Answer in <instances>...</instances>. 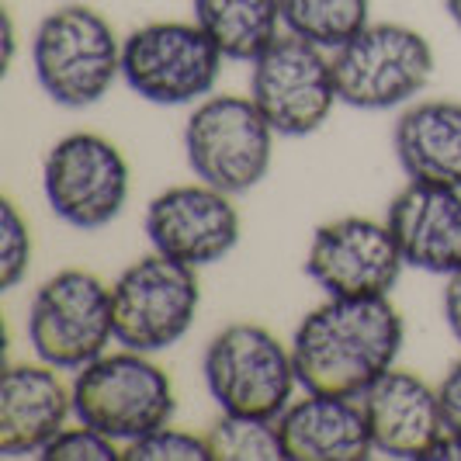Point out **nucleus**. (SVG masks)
Masks as SVG:
<instances>
[{"label":"nucleus","mask_w":461,"mask_h":461,"mask_svg":"<svg viewBox=\"0 0 461 461\" xmlns=\"http://www.w3.org/2000/svg\"><path fill=\"white\" fill-rule=\"evenodd\" d=\"M406 320L389 299H323L299 320L292 354L305 393L357 395L399 365Z\"/></svg>","instance_id":"obj_1"},{"label":"nucleus","mask_w":461,"mask_h":461,"mask_svg":"<svg viewBox=\"0 0 461 461\" xmlns=\"http://www.w3.org/2000/svg\"><path fill=\"white\" fill-rule=\"evenodd\" d=\"M122 39L91 4L46 11L28 39V67L39 91L63 112H87L122 84Z\"/></svg>","instance_id":"obj_2"},{"label":"nucleus","mask_w":461,"mask_h":461,"mask_svg":"<svg viewBox=\"0 0 461 461\" xmlns=\"http://www.w3.org/2000/svg\"><path fill=\"white\" fill-rule=\"evenodd\" d=\"M69 378L77 420L108 434L122 451L177 416V385L157 354L115 344Z\"/></svg>","instance_id":"obj_3"},{"label":"nucleus","mask_w":461,"mask_h":461,"mask_svg":"<svg viewBox=\"0 0 461 461\" xmlns=\"http://www.w3.org/2000/svg\"><path fill=\"white\" fill-rule=\"evenodd\" d=\"M24 340L32 357L67 375L91 365L118 344L112 281L87 267H63L39 281L24 312Z\"/></svg>","instance_id":"obj_4"},{"label":"nucleus","mask_w":461,"mask_h":461,"mask_svg":"<svg viewBox=\"0 0 461 461\" xmlns=\"http://www.w3.org/2000/svg\"><path fill=\"white\" fill-rule=\"evenodd\" d=\"M202 382L219 413L277 416L302 393L292 340H281L264 323L222 326L202 354Z\"/></svg>","instance_id":"obj_5"},{"label":"nucleus","mask_w":461,"mask_h":461,"mask_svg":"<svg viewBox=\"0 0 461 461\" xmlns=\"http://www.w3.org/2000/svg\"><path fill=\"white\" fill-rule=\"evenodd\" d=\"M181 149L191 177L240 198L271 177L277 132L250 94L215 91L187 112Z\"/></svg>","instance_id":"obj_6"},{"label":"nucleus","mask_w":461,"mask_h":461,"mask_svg":"<svg viewBox=\"0 0 461 461\" xmlns=\"http://www.w3.org/2000/svg\"><path fill=\"white\" fill-rule=\"evenodd\" d=\"M226 63L194 18H157L122 39V84L157 108H194L219 91Z\"/></svg>","instance_id":"obj_7"},{"label":"nucleus","mask_w":461,"mask_h":461,"mask_svg":"<svg viewBox=\"0 0 461 461\" xmlns=\"http://www.w3.org/2000/svg\"><path fill=\"white\" fill-rule=\"evenodd\" d=\"M42 198L49 212L77 232L115 226L132 198V167L115 139L73 129L42 157Z\"/></svg>","instance_id":"obj_8"},{"label":"nucleus","mask_w":461,"mask_h":461,"mask_svg":"<svg viewBox=\"0 0 461 461\" xmlns=\"http://www.w3.org/2000/svg\"><path fill=\"white\" fill-rule=\"evenodd\" d=\"M438 52L430 39L402 22H371L333 52L340 104L354 112H402L430 87Z\"/></svg>","instance_id":"obj_9"},{"label":"nucleus","mask_w":461,"mask_h":461,"mask_svg":"<svg viewBox=\"0 0 461 461\" xmlns=\"http://www.w3.org/2000/svg\"><path fill=\"white\" fill-rule=\"evenodd\" d=\"M202 271L149 254L125 264L112 281L115 340L142 354H167L185 340L202 312Z\"/></svg>","instance_id":"obj_10"},{"label":"nucleus","mask_w":461,"mask_h":461,"mask_svg":"<svg viewBox=\"0 0 461 461\" xmlns=\"http://www.w3.org/2000/svg\"><path fill=\"white\" fill-rule=\"evenodd\" d=\"M247 94L277 139L316 136L340 104L333 52L285 32L250 63Z\"/></svg>","instance_id":"obj_11"},{"label":"nucleus","mask_w":461,"mask_h":461,"mask_svg":"<svg viewBox=\"0 0 461 461\" xmlns=\"http://www.w3.org/2000/svg\"><path fill=\"white\" fill-rule=\"evenodd\" d=\"M302 271L323 299H389L406 260L385 215H337L312 230Z\"/></svg>","instance_id":"obj_12"},{"label":"nucleus","mask_w":461,"mask_h":461,"mask_svg":"<svg viewBox=\"0 0 461 461\" xmlns=\"http://www.w3.org/2000/svg\"><path fill=\"white\" fill-rule=\"evenodd\" d=\"M142 230L149 240V250L187 264L194 271H205L230 260L232 250L240 247L243 215L236 205V194H226L191 177L185 185L163 187L146 202Z\"/></svg>","instance_id":"obj_13"},{"label":"nucleus","mask_w":461,"mask_h":461,"mask_svg":"<svg viewBox=\"0 0 461 461\" xmlns=\"http://www.w3.org/2000/svg\"><path fill=\"white\" fill-rule=\"evenodd\" d=\"M361 399L375 455L395 461H427L447 423L440 410L438 385L406 368H389L371 382Z\"/></svg>","instance_id":"obj_14"},{"label":"nucleus","mask_w":461,"mask_h":461,"mask_svg":"<svg viewBox=\"0 0 461 461\" xmlns=\"http://www.w3.org/2000/svg\"><path fill=\"white\" fill-rule=\"evenodd\" d=\"M73 378L46 361H7L0 378V455L39 458L46 444L73 423Z\"/></svg>","instance_id":"obj_15"},{"label":"nucleus","mask_w":461,"mask_h":461,"mask_svg":"<svg viewBox=\"0 0 461 461\" xmlns=\"http://www.w3.org/2000/svg\"><path fill=\"white\" fill-rule=\"evenodd\" d=\"M406 267L447 277L461 271V191L406 181L385 208Z\"/></svg>","instance_id":"obj_16"},{"label":"nucleus","mask_w":461,"mask_h":461,"mask_svg":"<svg viewBox=\"0 0 461 461\" xmlns=\"http://www.w3.org/2000/svg\"><path fill=\"white\" fill-rule=\"evenodd\" d=\"M288 461H368L375 444L361 399L354 395L305 393L277 416Z\"/></svg>","instance_id":"obj_17"},{"label":"nucleus","mask_w":461,"mask_h":461,"mask_svg":"<svg viewBox=\"0 0 461 461\" xmlns=\"http://www.w3.org/2000/svg\"><path fill=\"white\" fill-rule=\"evenodd\" d=\"M393 153L406 181L461 191V101L416 97L393 122Z\"/></svg>","instance_id":"obj_18"},{"label":"nucleus","mask_w":461,"mask_h":461,"mask_svg":"<svg viewBox=\"0 0 461 461\" xmlns=\"http://www.w3.org/2000/svg\"><path fill=\"white\" fill-rule=\"evenodd\" d=\"M191 18L230 63H254L285 35L281 0H191Z\"/></svg>","instance_id":"obj_19"},{"label":"nucleus","mask_w":461,"mask_h":461,"mask_svg":"<svg viewBox=\"0 0 461 461\" xmlns=\"http://www.w3.org/2000/svg\"><path fill=\"white\" fill-rule=\"evenodd\" d=\"M281 18L288 35H299L326 52H337L375 22L371 0H281Z\"/></svg>","instance_id":"obj_20"},{"label":"nucleus","mask_w":461,"mask_h":461,"mask_svg":"<svg viewBox=\"0 0 461 461\" xmlns=\"http://www.w3.org/2000/svg\"><path fill=\"white\" fill-rule=\"evenodd\" d=\"M212 461H288L277 420L219 413L205 430Z\"/></svg>","instance_id":"obj_21"},{"label":"nucleus","mask_w":461,"mask_h":461,"mask_svg":"<svg viewBox=\"0 0 461 461\" xmlns=\"http://www.w3.org/2000/svg\"><path fill=\"white\" fill-rule=\"evenodd\" d=\"M35 260L32 222L14 198L4 194L0 202V292H14Z\"/></svg>","instance_id":"obj_22"},{"label":"nucleus","mask_w":461,"mask_h":461,"mask_svg":"<svg viewBox=\"0 0 461 461\" xmlns=\"http://www.w3.org/2000/svg\"><path fill=\"white\" fill-rule=\"evenodd\" d=\"M122 461H212V447L205 434L185 430L177 423H163L132 440L122 451Z\"/></svg>","instance_id":"obj_23"},{"label":"nucleus","mask_w":461,"mask_h":461,"mask_svg":"<svg viewBox=\"0 0 461 461\" xmlns=\"http://www.w3.org/2000/svg\"><path fill=\"white\" fill-rule=\"evenodd\" d=\"M42 461H122V444L94 430L87 423L73 420L67 423L56 438L46 444V451L39 455Z\"/></svg>","instance_id":"obj_24"},{"label":"nucleus","mask_w":461,"mask_h":461,"mask_svg":"<svg viewBox=\"0 0 461 461\" xmlns=\"http://www.w3.org/2000/svg\"><path fill=\"white\" fill-rule=\"evenodd\" d=\"M438 395L447 430H458L461 434V357H455L451 368L444 371V378L438 382Z\"/></svg>","instance_id":"obj_25"},{"label":"nucleus","mask_w":461,"mask_h":461,"mask_svg":"<svg viewBox=\"0 0 461 461\" xmlns=\"http://www.w3.org/2000/svg\"><path fill=\"white\" fill-rule=\"evenodd\" d=\"M440 320L447 326V333L461 344V271L444 277V288H440Z\"/></svg>","instance_id":"obj_26"},{"label":"nucleus","mask_w":461,"mask_h":461,"mask_svg":"<svg viewBox=\"0 0 461 461\" xmlns=\"http://www.w3.org/2000/svg\"><path fill=\"white\" fill-rule=\"evenodd\" d=\"M427 461H461V434L458 430H444V438L434 444Z\"/></svg>","instance_id":"obj_27"},{"label":"nucleus","mask_w":461,"mask_h":461,"mask_svg":"<svg viewBox=\"0 0 461 461\" xmlns=\"http://www.w3.org/2000/svg\"><path fill=\"white\" fill-rule=\"evenodd\" d=\"M14 52H18V28H14V14L4 11V69L14 67Z\"/></svg>","instance_id":"obj_28"},{"label":"nucleus","mask_w":461,"mask_h":461,"mask_svg":"<svg viewBox=\"0 0 461 461\" xmlns=\"http://www.w3.org/2000/svg\"><path fill=\"white\" fill-rule=\"evenodd\" d=\"M444 11H447V18H451V24L461 32V0H444Z\"/></svg>","instance_id":"obj_29"}]
</instances>
